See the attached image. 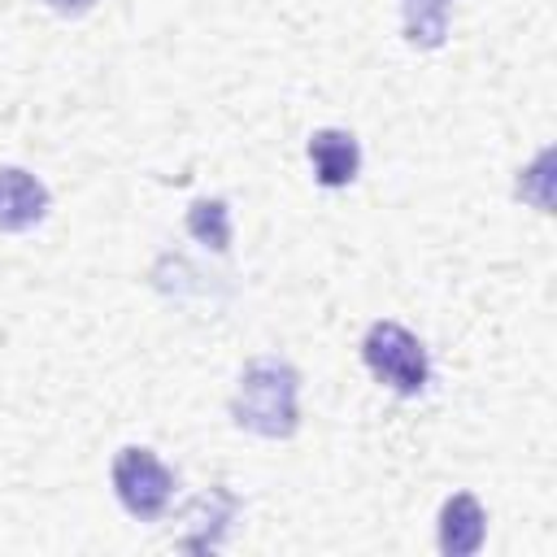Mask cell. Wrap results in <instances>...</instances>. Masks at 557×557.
<instances>
[{
	"label": "cell",
	"instance_id": "5b68a950",
	"mask_svg": "<svg viewBox=\"0 0 557 557\" xmlns=\"http://www.w3.org/2000/svg\"><path fill=\"white\" fill-rule=\"evenodd\" d=\"M309 161H313V178L322 187H348L361 170V148L348 131H313L309 135Z\"/></svg>",
	"mask_w": 557,
	"mask_h": 557
},
{
	"label": "cell",
	"instance_id": "52a82bcc",
	"mask_svg": "<svg viewBox=\"0 0 557 557\" xmlns=\"http://www.w3.org/2000/svg\"><path fill=\"white\" fill-rule=\"evenodd\" d=\"M448 4L453 0H400L405 39L413 48H440L448 35Z\"/></svg>",
	"mask_w": 557,
	"mask_h": 557
},
{
	"label": "cell",
	"instance_id": "3957f363",
	"mask_svg": "<svg viewBox=\"0 0 557 557\" xmlns=\"http://www.w3.org/2000/svg\"><path fill=\"white\" fill-rule=\"evenodd\" d=\"M113 492H117V500L126 505L131 518L152 522L165 509L170 492H174V474L148 448H122L113 457Z\"/></svg>",
	"mask_w": 557,
	"mask_h": 557
},
{
	"label": "cell",
	"instance_id": "6da1fadb",
	"mask_svg": "<svg viewBox=\"0 0 557 557\" xmlns=\"http://www.w3.org/2000/svg\"><path fill=\"white\" fill-rule=\"evenodd\" d=\"M296 392H300V374L287 361L261 357L244 370L239 392L231 400V418L265 440H287L296 431Z\"/></svg>",
	"mask_w": 557,
	"mask_h": 557
},
{
	"label": "cell",
	"instance_id": "277c9868",
	"mask_svg": "<svg viewBox=\"0 0 557 557\" xmlns=\"http://www.w3.org/2000/svg\"><path fill=\"white\" fill-rule=\"evenodd\" d=\"M44 213H48V187L26 170L4 165L0 170V231L4 235L30 231L35 222H44Z\"/></svg>",
	"mask_w": 557,
	"mask_h": 557
},
{
	"label": "cell",
	"instance_id": "8992f818",
	"mask_svg": "<svg viewBox=\"0 0 557 557\" xmlns=\"http://www.w3.org/2000/svg\"><path fill=\"white\" fill-rule=\"evenodd\" d=\"M483 535H487V518H483V505L470 496V492H457L444 500L440 509V548L448 557H470L483 548Z\"/></svg>",
	"mask_w": 557,
	"mask_h": 557
},
{
	"label": "cell",
	"instance_id": "7a4b0ae2",
	"mask_svg": "<svg viewBox=\"0 0 557 557\" xmlns=\"http://www.w3.org/2000/svg\"><path fill=\"white\" fill-rule=\"evenodd\" d=\"M361 357L374 370V379L400 396H418L431 379V361H426L422 339L413 331H405L400 322H374L361 339Z\"/></svg>",
	"mask_w": 557,
	"mask_h": 557
},
{
	"label": "cell",
	"instance_id": "ba28073f",
	"mask_svg": "<svg viewBox=\"0 0 557 557\" xmlns=\"http://www.w3.org/2000/svg\"><path fill=\"white\" fill-rule=\"evenodd\" d=\"M187 231L213 248V252H226L231 248V213H226V200H196L187 209Z\"/></svg>",
	"mask_w": 557,
	"mask_h": 557
},
{
	"label": "cell",
	"instance_id": "9c48e42d",
	"mask_svg": "<svg viewBox=\"0 0 557 557\" xmlns=\"http://www.w3.org/2000/svg\"><path fill=\"white\" fill-rule=\"evenodd\" d=\"M52 13H65V17H78V13H87L96 0H44Z\"/></svg>",
	"mask_w": 557,
	"mask_h": 557
}]
</instances>
